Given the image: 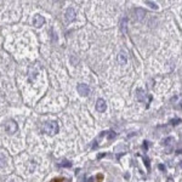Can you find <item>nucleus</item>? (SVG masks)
Segmentation results:
<instances>
[{"instance_id":"nucleus-1","label":"nucleus","mask_w":182,"mask_h":182,"mask_svg":"<svg viewBox=\"0 0 182 182\" xmlns=\"http://www.w3.org/2000/svg\"><path fill=\"white\" fill-rule=\"evenodd\" d=\"M40 130H41V132H44L46 135L52 136V135H55L58 131V124H57V121H54V120L44 121L41 124V126H40Z\"/></svg>"},{"instance_id":"nucleus-2","label":"nucleus","mask_w":182,"mask_h":182,"mask_svg":"<svg viewBox=\"0 0 182 182\" xmlns=\"http://www.w3.org/2000/svg\"><path fill=\"white\" fill-rule=\"evenodd\" d=\"M5 129H6V132L8 134L12 135V134H15L17 131V124L13 120H9V121L5 123Z\"/></svg>"},{"instance_id":"nucleus-3","label":"nucleus","mask_w":182,"mask_h":182,"mask_svg":"<svg viewBox=\"0 0 182 182\" xmlns=\"http://www.w3.org/2000/svg\"><path fill=\"white\" fill-rule=\"evenodd\" d=\"M64 18H66V21H67L68 23L73 22V21L75 19V10L72 9V8H69V9L66 10V13H64Z\"/></svg>"},{"instance_id":"nucleus-4","label":"nucleus","mask_w":182,"mask_h":182,"mask_svg":"<svg viewBox=\"0 0 182 182\" xmlns=\"http://www.w3.org/2000/svg\"><path fill=\"white\" fill-rule=\"evenodd\" d=\"M78 92L80 95H83V96H88L90 94V88L88 85H85V84H79L78 85Z\"/></svg>"},{"instance_id":"nucleus-5","label":"nucleus","mask_w":182,"mask_h":182,"mask_svg":"<svg viewBox=\"0 0 182 182\" xmlns=\"http://www.w3.org/2000/svg\"><path fill=\"white\" fill-rule=\"evenodd\" d=\"M44 22H45V18L43 17V16H40V15H36L33 18V24L35 27H41L44 24Z\"/></svg>"},{"instance_id":"nucleus-6","label":"nucleus","mask_w":182,"mask_h":182,"mask_svg":"<svg viewBox=\"0 0 182 182\" xmlns=\"http://www.w3.org/2000/svg\"><path fill=\"white\" fill-rule=\"evenodd\" d=\"M96 110L97 112H104L106 110V103H104V101L100 99V100L96 102Z\"/></svg>"},{"instance_id":"nucleus-7","label":"nucleus","mask_w":182,"mask_h":182,"mask_svg":"<svg viewBox=\"0 0 182 182\" xmlns=\"http://www.w3.org/2000/svg\"><path fill=\"white\" fill-rule=\"evenodd\" d=\"M6 165V157L0 152V168H4Z\"/></svg>"},{"instance_id":"nucleus-8","label":"nucleus","mask_w":182,"mask_h":182,"mask_svg":"<svg viewBox=\"0 0 182 182\" xmlns=\"http://www.w3.org/2000/svg\"><path fill=\"white\" fill-rule=\"evenodd\" d=\"M35 74H38V73L33 72V66H30V67H29V74H28L29 80H33V79H34V77H35Z\"/></svg>"},{"instance_id":"nucleus-9","label":"nucleus","mask_w":182,"mask_h":182,"mask_svg":"<svg viewBox=\"0 0 182 182\" xmlns=\"http://www.w3.org/2000/svg\"><path fill=\"white\" fill-rule=\"evenodd\" d=\"M119 61H120V63H124V62H126V56L123 54L119 55Z\"/></svg>"},{"instance_id":"nucleus-10","label":"nucleus","mask_w":182,"mask_h":182,"mask_svg":"<svg viewBox=\"0 0 182 182\" xmlns=\"http://www.w3.org/2000/svg\"><path fill=\"white\" fill-rule=\"evenodd\" d=\"M51 182H69L68 179H54Z\"/></svg>"},{"instance_id":"nucleus-11","label":"nucleus","mask_w":182,"mask_h":182,"mask_svg":"<svg viewBox=\"0 0 182 182\" xmlns=\"http://www.w3.org/2000/svg\"><path fill=\"white\" fill-rule=\"evenodd\" d=\"M72 164H71V162H63V163L60 164V166H67V168H69Z\"/></svg>"},{"instance_id":"nucleus-12","label":"nucleus","mask_w":182,"mask_h":182,"mask_svg":"<svg viewBox=\"0 0 182 182\" xmlns=\"http://www.w3.org/2000/svg\"><path fill=\"white\" fill-rule=\"evenodd\" d=\"M12 182H15V181H12Z\"/></svg>"}]
</instances>
